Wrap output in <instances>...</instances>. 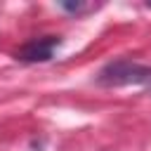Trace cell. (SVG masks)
<instances>
[{
  "label": "cell",
  "instance_id": "6da1fadb",
  "mask_svg": "<svg viewBox=\"0 0 151 151\" xmlns=\"http://www.w3.org/2000/svg\"><path fill=\"white\" fill-rule=\"evenodd\" d=\"M97 83H101L106 87L144 85V83H151V68L149 66H142L137 61H130V59H118V61L106 64L99 71Z\"/></svg>",
  "mask_w": 151,
  "mask_h": 151
},
{
  "label": "cell",
  "instance_id": "7a4b0ae2",
  "mask_svg": "<svg viewBox=\"0 0 151 151\" xmlns=\"http://www.w3.org/2000/svg\"><path fill=\"white\" fill-rule=\"evenodd\" d=\"M61 45V38L57 35H45V38H33L28 40L21 50H17V59L26 61V64H38V61H47L52 59L54 50Z\"/></svg>",
  "mask_w": 151,
  "mask_h": 151
},
{
  "label": "cell",
  "instance_id": "3957f363",
  "mask_svg": "<svg viewBox=\"0 0 151 151\" xmlns=\"http://www.w3.org/2000/svg\"><path fill=\"white\" fill-rule=\"evenodd\" d=\"M64 9H68V12H73V14H83V12H87V9H92V5H80V2H64L61 5Z\"/></svg>",
  "mask_w": 151,
  "mask_h": 151
}]
</instances>
